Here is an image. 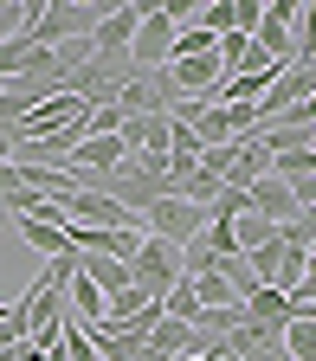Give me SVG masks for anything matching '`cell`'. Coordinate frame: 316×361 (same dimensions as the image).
<instances>
[{"instance_id": "6da1fadb", "label": "cell", "mask_w": 316, "mask_h": 361, "mask_svg": "<svg viewBox=\"0 0 316 361\" xmlns=\"http://www.w3.org/2000/svg\"><path fill=\"white\" fill-rule=\"evenodd\" d=\"M129 284L135 290H149L155 303L181 284V245H168V239H142V245H135V258H129Z\"/></svg>"}, {"instance_id": "7a4b0ae2", "label": "cell", "mask_w": 316, "mask_h": 361, "mask_svg": "<svg viewBox=\"0 0 316 361\" xmlns=\"http://www.w3.org/2000/svg\"><path fill=\"white\" fill-rule=\"evenodd\" d=\"M168 59H174V20H168V7H149L129 45V78H155V71H168Z\"/></svg>"}, {"instance_id": "3957f363", "label": "cell", "mask_w": 316, "mask_h": 361, "mask_svg": "<svg viewBox=\"0 0 316 361\" xmlns=\"http://www.w3.org/2000/svg\"><path fill=\"white\" fill-rule=\"evenodd\" d=\"M142 226H149V233L155 239H168V245H194L200 233H207V207H194V200H155L149 213H142Z\"/></svg>"}, {"instance_id": "277c9868", "label": "cell", "mask_w": 316, "mask_h": 361, "mask_svg": "<svg viewBox=\"0 0 316 361\" xmlns=\"http://www.w3.org/2000/svg\"><path fill=\"white\" fill-rule=\"evenodd\" d=\"M245 264H252V278H258L265 290H284V297H297L310 252H297V245H284V239H271V245H265V252H252Z\"/></svg>"}, {"instance_id": "5b68a950", "label": "cell", "mask_w": 316, "mask_h": 361, "mask_svg": "<svg viewBox=\"0 0 316 361\" xmlns=\"http://www.w3.org/2000/svg\"><path fill=\"white\" fill-rule=\"evenodd\" d=\"M245 207L258 213V219H271V226H291L303 207H297V194H291V180H278V174H265V180H252L245 188Z\"/></svg>"}, {"instance_id": "8992f818", "label": "cell", "mask_w": 316, "mask_h": 361, "mask_svg": "<svg viewBox=\"0 0 316 361\" xmlns=\"http://www.w3.org/2000/svg\"><path fill=\"white\" fill-rule=\"evenodd\" d=\"M291 316H297V303H291L284 290H265V284H258V290L245 297V323H252V329H284Z\"/></svg>"}, {"instance_id": "52a82bcc", "label": "cell", "mask_w": 316, "mask_h": 361, "mask_svg": "<svg viewBox=\"0 0 316 361\" xmlns=\"http://www.w3.org/2000/svg\"><path fill=\"white\" fill-rule=\"evenodd\" d=\"M65 310H71V323H84V329H104V290L90 284L84 271L65 284Z\"/></svg>"}, {"instance_id": "ba28073f", "label": "cell", "mask_w": 316, "mask_h": 361, "mask_svg": "<svg viewBox=\"0 0 316 361\" xmlns=\"http://www.w3.org/2000/svg\"><path fill=\"white\" fill-rule=\"evenodd\" d=\"M78 271H84V278L97 284L104 297L129 290V264H123V258H110V252H78Z\"/></svg>"}, {"instance_id": "9c48e42d", "label": "cell", "mask_w": 316, "mask_h": 361, "mask_svg": "<svg viewBox=\"0 0 316 361\" xmlns=\"http://www.w3.org/2000/svg\"><path fill=\"white\" fill-rule=\"evenodd\" d=\"M13 233H20L32 252H45V258H71V239H65V226H45V219H13Z\"/></svg>"}, {"instance_id": "30bf717a", "label": "cell", "mask_w": 316, "mask_h": 361, "mask_svg": "<svg viewBox=\"0 0 316 361\" xmlns=\"http://www.w3.org/2000/svg\"><path fill=\"white\" fill-rule=\"evenodd\" d=\"M142 342H149L155 355H194V342H200V336H194V323H174V316H162V323H155Z\"/></svg>"}, {"instance_id": "8fae6325", "label": "cell", "mask_w": 316, "mask_h": 361, "mask_svg": "<svg viewBox=\"0 0 316 361\" xmlns=\"http://www.w3.org/2000/svg\"><path fill=\"white\" fill-rule=\"evenodd\" d=\"M233 239H239V258H252V252H265L271 239H278V226H271V219H258L252 207L233 219Z\"/></svg>"}, {"instance_id": "7c38bea8", "label": "cell", "mask_w": 316, "mask_h": 361, "mask_svg": "<svg viewBox=\"0 0 316 361\" xmlns=\"http://www.w3.org/2000/svg\"><path fill=\"white\" fill-rule=\"evenodd\" d=\"M284 355L291 361H316V316H291L284 323Z\"/></svg>"}, {"instance_id": "4fadbf2b", "label": "cell", "mask_w": 316, "mask_h": 361, "mask_svg": "<svg viewBox=\"0 0 316 361\" xmlns=\"http://www.w3.org/2000/svg\"><path fill=\"white\" fill-rule=\"evenodd\" d=\"M162 316H174V323H194V316H200V297H194V284H188V278H181V284L162 297Z\"/></svg>"}, {"instance_id": "5bb4252c", "label": "cell", "mask_w": 316, "mask_h": 361, "mask_svg": "<svg viewBox=\"0 0 316 361\" xmlns=\"http://www.w3.org/2000/svg\"><path fill=\"white\" fill-rule=\"evenodd\" d=\"M200 26L219 39V32H233V0H200Z\"/></svg>"}, {"instance_id": "9a60e30c", "label": "cell", "mask_w": 316, "mask_h": 361, "mask_svg": "<svg viewBox=\"0 0 316 361\" xmlns=\"http://www.w3.org/2000/svg\"><path fill=\"white\" fill-rule=\"evenodd\" d=\"M32 26V7H13V0H0V45H7L13 32H26Z\"/></svg>"}, {"instance_id": "2e32d148", "label": "cell", "mask_w": 316, "mask_h": 361, "mask_svg": "<svg viewBox=\"0 0 316 361\" xmlns=\"http://www.w3.org/2000/svg\"><path fill=\"white\" fill-rule=\"evenodd\" d=\"M297 59H316V0H303V20H297Z\"/></svg>"}, {"instance_id": "e0dca14e", "label": "cell", "mask_w": 316, "mask_h": 361, "mask_svg": "<svg viewBox=\"0 0 316 361\" xmlns=\"http://www.w3.org/2000/svg\"><path fill=\"white\" fill-rule=\"evenodd\" d=\"M291 194H297V207H303V213H316V174H303V180H291Z\"/></svg>"}, {"instance_id": "ac0fdd59", "label": "cell", "mask_w": 316, "mask_h": 361, "mask_svg": "<svg viewBox=\"0 0 316 361\" xmlns=\"http://www.w3.org/2000/svg\"><path fill=\"white\" fill-rule=\"evenodd\" d=\"M155 361H181V355H155Z\"/></svg>"}, {"instance_id": "d6986e66", "label": "cell", "mask_w": 316, "mask_h": 361, "mask_svg": "<svg viewBox=\"0 0 316 361\" xmlns=\"http://www.w3.org/2000/svg\"><path fill=\"white\" fill-rule=\"evenodd\" d=\"M310 149H316V135H310Z\"/></svg>"}]
</instances>
